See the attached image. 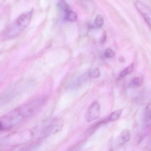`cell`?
Wrapping results in <instances>:
<instances>
[{
	"instance_id": "obj_1",
	"label": "cell",
	"mask_w": 151,
	"mask_h": 151,
	"mask_svg": "<svg viewBox=\"0 0 151 151\" xmlns=\"http://www.w3.org/2000/svg\"><path fill=\"white\" fill-rule=\"evenodd\" d=\"M35 113L33 105L30 103L14 109L0 118L1 130L10 129L30 118Z\"/></svg>"
},
{
	"instance_id": "obj_2",
	"label": "cell",
	"mask_w": 151,
	"mask_h": 151,
	"mask_svg": "<svg viewBox=\"0 0 151 151\" xmlns=\"http://www.w3.org/2000/svg\"><path fill=\"white\" fill-rule=\"evenodd\" d=\"M34 137L33 133L28 130L12 133L5 137L1 140V143L4 145L14 146L23 144Z\"/></svg>"
},
{
	"instance_id": "obj_3",
	"label": "cell",
	"mask_w": 151,
	"mask_h": 151,
	"mask_svg": "<svg viewBox=\"0 0 151 151\" xmlns=\"http://www.w3.org/2000/svg\"><path fill=\"white\" fill-rule=\"evenodd\" d=\"M61 124L54 122L48 123L47 125L42 127L40 130H38V132L33 133L34 136L36 135L40 138L47 137L58 132L61 129Z\"/></svg>"
},
{
	"instance_id": "obj_4",
	"label": "cell",
	"mask_w": 151,
	"mask_h": 151,
	"mask_svg": "<svg viewBox=\"0 0 151 151\" xmlns=\"http://www.w3.org/2000/svg\"><path fill=\"white\" fill-rule=\"evenodd\" d=\"M100 115V107L97 101H94L86 111L85 118L90 122L97 119Z\"/></svg>"
},
{
	"instance_id": "obj_5",
	"label": "cell",
	"mask_w": 151,
	"mask_h": 151,
	"mask_svg": "<svg viewBox=\"0 0 151 151\" xmlns=\"http://www.w3.org/2000/svg\"><path fill=\"white\" fill-rule=\"evenodd\" d=\"M135 6L137 10L142 14L146 23L149 25L151 29V9L150 7L137 0L135 2Z\"/></svg>"
},
{
	"instance_id": "obj_6",
	"label": "cell",
	"mask_w": 151,
	"mask_h": 151,
	"mask_svg": "<svg viewBox=\"0 0 151 151\" xmlns=\"http://www.w3.org/2000/svg\"><path fill=\"white\" fill-rule=\"evenodd\" d=\"M33 12V9H32L30 11L23 13L16 20L15 23L21 31L24 30L30 24L32 17Z\"/></svg>"
},
{
	"instance_id": "obj_7",
	"label": "cell",
	"mask_w": 151,
	"mask_h": 151,
	"mask_svg": "<svg viewBox=\"0 0 151 151\" xmlns=\"http://www.w3.org/2000/svg\"><path fill=\"white\" fill-rule=\"evenodd\" d=\"M88 78H89L88 75V73L84 74L83 76L78 78H74L71 80L67 84V87L68 88L73 89L78 87L80 85L82 84L83 82L85 80Z\"/></svg>"
},
{
	"instance_id": "obj_8",
	"label": "cell",
	"mask_w": 151,
	"mask_h": 151,
	"mask_svg": "<svg viewBox=\"0 0 151 151\" xmlns=\"http://www.w3.org/2000/svg\"><path fill=\"white\" fill-rule=\"evenodd\" d=\"M130 138V134L129 130L126 129L122 132L118 139V142L120 144H123L127 142Z\"/></svg>"
},
{
	"instance_id": "obj_9",
	"label": "cell",
	"mask_w": 151,
	"mask_h": 151,
	"mask_svg": "<svg viewBox=\"0 0 151 151\" xmlns=\"http://www.w3.org/2000/svg\"><path fill=\"white\" fill-rule=\"evenodd\" d=\"M144 82V79L142 77H137L131 80L128 85L129 88H137L141 87Z\"/></svg>"
},
{
	"instance_id": "obj_10",
	"label": "cell",
	"mask_w": 151,
	"mask_h": 151,
	"mask_svg": "<svg viewBox=\"0 0 151 151\" xmlns=\"http://www.w3.org/2000/svg\"><path fill=\"white\" fill-rule=\"evenodd\" d=\"M122 110H119L113 112L108 118H107L108 122L114 121L118 120L120 117L122 113Z\"/></svg>"
},
{
	"instance_id": "obj_11",
	"label": "cell",
	"mask_w": 151,
	"mask_h": 151,
	"mask_svg": "<svg viewBox=\"0 0 151 151\" xmlns=\"http://www.w3.org/2000/svg\"><path fill=\"white\" fill-rule=\"evenodd\" d=\"M134 69V64H131L129 66L125 68V69L122 71L119 75V79H121L127 76L128 74H129L132 72Z\"/></svg>"
},
{
	"instance_id": "obj_12",
	"label": "cell",
	"mask_w": 151,
	"mask_h": 151,
	"mask_svg": "<svg viewBox=\"0 0 151 151\" xmlns=\"http://www.w3.org/2000/svg\"><path fill=\"white\" fill-rule=\"evenodd\" d=\"M77 18L76 13L72 11H69L66 13L65 15V19L70 22H75L77 20Z\"/></svg>"
},
{
	"instance_id": "obj_13",
	"label": "cell",
	"mask_w": 151,
	"mask_h": 151,
	"mask_svg": "<svg viewBox=\"0 0 151 151\" xmlns=\"http://www.w3.org/2000/svg\"><path fill=\"white\" fill-rule=\"evenodd\" d=\"M104 23V17L102 15L99 14L96 17V19H95L94 26L96 28H100L103 26Z\"/></svg>"
},
{
	"instance_id": "obj_14",
	"label": "cell",
	"mask_w": 151,
	"mask_h": 151,
	"mask_svg": "<svg viewBox=\"0 0 151 151\" xmlns=\"http://www.w3.org/2000/svg\"><path fill=\"white\" fill-rule=\"evenodd\" d=\"M144 119L146 122L151 120V104H148L145 108Z\"/></svg>"
},
{
	"instance_id": "obj_15",
	"label": "cell",
	"mask_w": 151,
	"mask_h": 151,
	"mask_svg": "<svg viewBox=\"0 0 151 151\" xmlns=\"http://www.w3.org/2000/svg\"><path fill=\"white\" fill-rule=\"evenodd\" d=\"M89 78H97L100 76V72L98 68H95L88 73Z\"/></svg>"
},
{
	"instance_id": "obj_16",
	"label": "cell",
	"mask_w": 151,
	"mask_h": 151,
	"mask_svg": "<svg viewBox=\"0 0 151 151\" xmlns=\"http://www.w3.org/2000/svg\"><path fill=\"white\" fill-rule=\"evenodd\" d=\"M59 5L60 8L63 11H64V12H66V13L70 10L69 5L66 4L64 0H61L59 2Z\"/></svg>"
},
{
	"instance_id": "obj_17",
	"label": "cell",
	"mask_w": 151,
	"mask_h": 151,
	"mask_svg": "<svg viewBox=\"0 0 151 151\" xmlns=\"http://www.w3.org/2000/svg\"><path fill=\"white\" fill-rule=\"evenodd\" d=\"M115 52L110 48H107L104 52V56L106 58H112L115 56Z\"/></svg>"
},
{
	"instance_id": "obj_18",
	"label": "cell",
	"mask_w": 151,
	"mask_h": 151,
	"mask_svg": "<svg viewBox=\"0 0 151 151\" xmlns=\"http://www.w3.org/2000/svg\"><path fill=\"white\" fill-rule=\"evenodd\" d=\"M106 38V32H104L103 35H102V37L101 38V42L102 43H104L105 42Z\"/></svg>"
},
{
	"instance_id": "obj_19",
	"label": "cell",
	"mask_w": 151,
	"mask_h": 151,
	"mask_svg": "<svg viewBox=\"0 0 151 151\" xmlns=\"http://www.w3.org/2000/svg\"><path fill=\"white\" fill-rule=\"evenodd\" d=\"M1 131V127H0V131Z\"/></svg>"
}]
</instances>
